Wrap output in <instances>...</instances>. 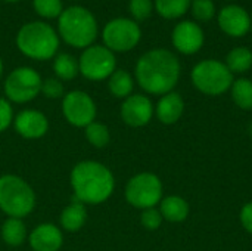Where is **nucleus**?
Segmentation results:
<instances>
[{
  "label": "nucleus",
  "instance_id": "f257e3e1",
  "mask_svg": "<svg viewBox=\"0 0 252 251\" xmlns=\"http://www.w3.org/2000/svg\"><path fill=\"white\" fill-rule=\"evenodd\" d=\"M134 74L146 93L162 96L176 87L180 78V62L167 49H152L139 58Z\"/></svg>",
  "mask_w": 252,
  "mask_h": 251
},
{
  "label": "nucleus",
  "instance_id": "f03ea898",
  "mask_svg": "<svg viewBox=\"0 0 252 251\" xmlns=\"http://www.w3.org/2000/svg\"><path fill=\"white\" fill-rule=\"evenodd\" d=\"M74 198L83 204H102L114 192L112 172L99 161H81L71 172Z\"/></svg>",
  "mask_w": 252,
  "mask_h": 251
},
{
  "label": "nucleus",
  "instance_id": "7ed1b4c3",
  "mask_svg": "<svg viewBox=\"0 0 252 251\" xmlns=\"http://www.w3.org/2000/svg\"><path fill=\"white\" fill-rule=\"evenodd\" d=\"M97 21L93 12L78 4L63 9L58 19L59 38L75 49L92 46L97 37Z\"/></svg>",
  "mask_w": 252,
  "mask_h": 251
},
{
  "label": "nucleus",
  "instance_id": "20e7f679",
  "mask_svg": "<svg viewBox=\"0 0 252 251\" xmlns=\"http://www.w3.org/2000/svg\"><path fill=\"white\" fill-rule=\"evenodd\" d=\"M18 50L30 59L47 61L58 55L59 36L44 21H32L24 24L16 33Z\"/></svg>",
  "mask_w": 252,
  "mask_h": 251
},
{
  "label": "nucleus",
  "instance_id": "39448f33",
  "mask_svg": "<svg viewBox=\"0 0 252 251\" xmlns=\"http://www.w3.org/2000/svg\"><path fill=\"white\" fill-rule=\"evenodd\" d=\"M35 207V194L22 178L16 175L0 176V210L7 217L22 219Z\"/></svg>",
  "mask_w": 252,
  "mask_h": 251
},
{
  "label": "nucleus",
  "instance_id": "423d86ee",
  "mask_svg": "<svg viewBox=\"0 0 252 251\" xmlns=\"http://www.w3.org/2000/svg\"><path fill=\"white\" fill-rule=\"evenodd\" d=\"M193 86L204 95L219 96L233 84V74L226 64L216 59H205L196 64L190 72Z\"/></svg>",
  "mask_w": 252,
  "mask_h": 251
},
{
  "label": "nucleus",
  "instance_id": "0eeeda50",
  "mask_svg": "<svg viewBox=\"0 0 252 251\" xmlns=\"http://www.w3.org/2000/svg\"><path fill=\"white\" fill-rule=\"evenodd\" d=\"M142 38L139 24L130 18H114L102 30L103 46L111 52H128L134 49Z\"/></svg>",
  "mask_w": 252,
  "mask_h": 251
},
{
  "label": "nucleus",
  "instance_id": "6e6552de",
  "mask_svg": "<svg viewBox=\"0 0 252 251\" xmlns=\"http://www.w3.org/2000/svg\"><path fill=\"white\" fill-rule=\"evenodd\" d=\"M126 200L130 206L146 210L154 209L162 200L161 179L154 173H139L126 186Z\"/></svg>",
  "mask_w": 252,
  "mask_h": 251
},
{
  "label": "nucleus",
  "instance_id": "1a4fd4ad",
  "mask_svg": "<svg viewBox=\"0 0 252 251\" xmlns=\"http://www.w3.org/2000/svg\"><path fill=\"white\" fill-rule=\"evenodd\" d=\"M80 74L90 81H102L117 70L115 53L103 44H92L83 50L78 59Z\"/></svg>",
  "mask_w": 252,
  "mask_h": 251
},
{
  "label": "nucleus",
  "instance_id": "9d476101",
  "mask_svg": "<svg viewBox=\"0 0 252 251\" xmlns=\"http://www.w3.org/2000/svg\"><path fill=\"white\" fill-rule=\"evenodd\" d=\"M41 77L30 67L15 68L4 80V95L9 102L25 104L41 93Z\"/></svg>",
  "mask_w": 252,
  "mask_h": 251
},
{
  "label": "nucleus",
  "instance_id": "9b49d317",
  "mask_svg": "<svg viewBox=\"0 0 252 251\" xmlns=\"http://www.w3.org/2000/svg\"><path fill=\"white\" fill-rule=\"evenodd\" d=\"M62 112L66 121L75 127H87L96 118V104L83 90H72L63 96Z\"/></svg>",
  "mask_w": 252,
  "mask_h": 251
},
{
  "label": "nucleus",
  "instance_id": "f8f14e48",
  "mask_svg": "<svg viewBox=\"0 0 252 251\" xmlns=\"http://www.w3.org/2000/svg\"><path fill=\"white\" fill-rule=\"evenodd\" d=\"M173 46L183 55H193L201 50L204 46V31L193 21H182L179 22L171 34Z\"/></svg>",
  "mask_w": 252,
  "mask_h": 251
},
{
  "label": "nucleus",
  "instance_id": "ddd939ff",
  "mask_svg": "<svg viewBox=\"0 0 252 251\" xmlns=\"http://www.w3.org/2000/svg\"><path fill=\"white\" fill-rule=\"evenodd\" d=\"M154 115V105L145 95H130L121 105V118L130 127L146 126Z\"/></svg>",
  "mask_w": 252,
  "mask_h": 251
},
{
  "label": "nucleus",
  "instance_id": "4468645a",
  "mask_svg": "<svg viewBox=\"0 0 252 251\" xmlns=\"http://www.w3.org/2000/svg\"><path fill=\"white\" fill-rule=\"evenodd\" d=\"M219 25L230 37H244L251 30V16L244 7L229 4L220 10Z\"/></svg>",
  "mask_w": 252,
  "mask_h": 251
},
{
  "label": "nucleus",
  "instance_id": "2eb2a0df",
  "mask_svg": "<svg viewBox=\"0 0 252 251\" xmlns=\"http://www.w3.org/2000/svg\"><path fill=\"white\" fill-rule=\"evenodd\" d=\"M18 135L25 139H38L43 138L49 130L47 117L35 109H24L13 120Z\"/></svg>",
  "mask_w": 252,
  "mask_h": 251
},
{
  "label": "nucleus",
  "instance_id": "dca6fc26",
  "mask_svg": "<svg viewBox=\"0 0 252 251\" xmlns=\"http://www.w3.org/2000/svg\"><path fill=\"white\" fill-rule=\"evenodd\" d=\"M30 246L34 251H59L63 244L61 229L53 223L38 225L28 237Z\"/></svg>",
  "mask_w": 252,
  "mask_h": 251
},
{
  "label": "nucleus",
  "instance_id": "f3484780",
  "mask_svg": "<svg viewBox=\"0 0 252 251\" xmlns=\"http://www.w3.org/2000/svg\"><path fill=\"white\" fill-rule=\"evenodd\" d=\"M183 111H185L183 98L176 92H170V93L162 95L157 104V108H155L157 117L162 124L177 123L180 120V117L183 115Z\"/></svg>",
  "mask_w": 252,
  "mask_h": 251
},
{
  "label": "nucleus",
  "instance_id": "a211bd4d",
  "mask_svg": "<svg viewBox=\"0 0 252 251\" xmlns=\"http://www.w3.org/2000/svg\"><path fill=\"white\" fill-rule=\"evenodd\" d=\"M159 213L162 219L171 223H180L189 216V204L185 198L177 195H170L162 198L159 203Z\"/></svg>",
  "mask_w": 252,
  "mask_h": 251
},
{
  "label": "nucleus",
  "instance_id": "6ab92c4d",
  "mask_svg": "<svg viewBox=\"0 0 252 251\" xmlns=\"http://www.w3.org/2000/svg\"><path fill=\"white\" fill-rule=\"evenodd\" d=\"M86 219H87V212L84 204L74 198L72 203L63 209L61 215V225L68 232H77L84 226Z\"/></svg>",
  "mask_w": 252,
  "mask_h": 251
},
{
  "label": "nucleus",
  "instance_id": "aec40b11",
  "mask_svg": "<svg viewBox=\"0 0 252 251\" xmlns=\"http://www.w3.org/2000/svg\"><path fill=\"white\" fill-rule=\"evenodd\" d=\"M108 87L115 98L126 99L131 95L134 81L130 72H127L126 70H115L108 78Z\"/></svg>",
  "mask_w": 252,
  "mask_h": 251
},
{
  "label": "nucleus",
  "instance_id": "412c9836",
  "mask_svg": "<svg viewBox=\"0 0 252 251\" xmlns=\"http://www.w3.org/2000/svg\"><path fill=\"white\" fill-rule=\"evenodd\" d=\"M1 238L10 247L21 246L27 238V228L22 219L9 217L7 220H4L1 226Z\"/></svg>",
  "mask_w": 252,
  "mask_h": 251
},
{
  "label": "nucleus",
  "instance_id": "4be33fe9",
  "mask_svg": "<svg viewBox=\"0 0 252 251\" xmlns=\"http://www.w3.org/2000/svg\"><path fill=\"white\" fill-rule=\"evenodd\" d=\"M226 67L230 70L232 74L247 72L252 67V52L244 46L232 49L226 56Z\"/></svg>",
  "mask_w": 252,
  "mask_h": 251
},
{
  "label": "nucleus",
  "instance_id": "5701e85b",
  "mask_svg": "<svg viewBox=\"0 0 252 251\" xmlns=\"http://www.w3.org/2000/svg\"><path fill=\"white\" fill-rule=\"evenodd\" d=\"M53 71L58 80H74L80 72L78 61L69 53H58L53 58Z\"/></svg>",
  "mask_w": 252,
  "mask_h": 251
},
{
  "label": "nucleus",
  "instance_id": "b1692460",
  "mask_svg": "<svg viewBox=\"0 0 252 251\" xmlns=\"http://www.w3.org/2000/svg\"><path fill=\"white\" fill-rule=\"evenodd\" d=\"M190 3L192 0H155L154 7L159 16L165 19H177L189 10Z\"/></svg>",
  "mask_w": 252,
  "mask_h": 251
},
{
  "label": "nucleus",
  "instance_id": "393cba45",
  "mask_svg": "<svg viewBox=\"0 0 252 251\" xmlns=\"http://www.w3.org/2000/svg\"><path fill=\"white\" fill-rule=\"evenodd\" d=\"M232 99L242 109H252V81L248 78H238L232 84Z\"/></svg>",
  "mask_w": 252,
  "mask_h": 251
},
{
  "label": "nucleus",
  "instance_id": "a878e982",
  "mask_svg": "<svg viewBox=\"0 0 252 251\" xmlns=\"http://www.w3.org/2000/svg\"><path fill=\"white\" fill-rule=\"evenodd\" d=\"M86 138L89 141L90 145H93L94 148H105L109 143V129L97 121L90 123L86 127Z\"/></svg>",
  "mask_w": 252,
  "mask_h": 251
},
{
  "label": "nucleus",
  "instance_id": "bb28decb",
  "mask_svg": "<svg viewBox=\"0 0 252 251\" xmlns=\"http://www.w3.org/2000/svg\"><path fill=\"white\" fill-rule=\"evenodd\" d=\"M32 9L43 19H55L63 12V4L62 0H32Z\"/></svg>",
  "mask_w": 252,
  "mask_h": 251
},
{
  "label": "nucleus",
  "instance_id": "cd10ccee",
  "mask_svg": "<svg viewBox=\"0 0 252 251\" xmlns=\"http://www.w3.org/2000/svg\"><path fill=\"white\" fill-rule=\"evenodd\" d=\"M190 10L195 19L201 22L211 21L216 15V6L213 0H192L190 3Z\"/></svg>",
  "mask_w": 252,
  "mask_h": 251
},
{
  "label": "nucleus",
  "instance_id": "c85d7f7f",
  "mask_svg": "<svg viewBox=\"0 0 252 251\" xmlns=\"http://www.w3.org/2000/svg\"><path fill=\"white\" fill-rule=\"evenodd\" d=\"M128 10L136 22L145 21L151 16L154 10V1L152 0H130Z\"/></svg>",
  "mask_w": 252,
  "mask_h": 251
},
{
  "label": "nucleus",
  "instance_id": "c756f323",
  "mask_svg": "<svg viewBox=\"0 0 252 251\" xmlns=\"http://www.w3.org/2000/svg\"><path fill=\"white\" fill-rule=\"evenodd\" d=\"M140 222H142L145 229L157 231L161 226V223H162V216H161L159 210H157L155 207L154 209H146V210L142 212Z\"/></svg>",
  "mask_w": 252,
  "mask_h": 251
},
{
  "label": "nucleus",
  "instance_id": "7c9ffc66",
  "mask_svg": "<svg viewBox=\"0 0 252 251\" xmlns=\"http://www.w3.org/2000/svg\"><path fill=\"white\" fill-rule=\"evenodd\" d=\"M41 93L49 99H58L63 96V86L58 78H47L41 83Z\"/></svg>",
  "mask_w": 252,
  "mask_h": 251
},
{
  "label": "nucleus",
  "instance_id": "2f4dec72",
  "mask_svg": "<svg viewBox=\"0 0 252 251\" xmlns=\"http://www.w3.org/2000/svg\"><path fill=\"white\" fill-rule=\"evenodd\" d=\"M12 120H13V111L10 102L4 98H0V133L9 129Z\"/></svg>",
  "mask_w": 252,
  "mask_h": 251
},
{
  "label": "nucleus",
  "instance_id": "473e14b6",
  "mask_svg": "<svg viewBox=\"0 0 252 251\" xmlns=\"http://www.w3.org/2000/svg\"><path fill=\"white\" fill-rule=\"evenodd\" d=\"M241 222L242 226L252 234V203H248L242 207L241 210Z\"/></svg>",
  "mask_w": 252,
  "mask_h": 251
},
{
  "label": "nucleus",
  "instance_id": "72a5a7b5",
  "mask_svg": "<svg viewBox=\"0 0 252 251\" xmlns=\"http://www.w3.org/2000/svg\"><path fill=\"white\" fill-rule=\"evenodd\" d=\"M1 74H3V61L0 58V77H1Z\"/></svg>",
  "mask_w": 252,
  "mask_h": 251
},
{
  "label": "nucleus",
  "instance_id": "f704fd0d",
  "mask_svg": "<svg viewBox=\"0 0 252 251\" xmlns=\"http://www.w3.org/2000/svg\"><path fill=\"white\" fill-rule=\"evenodd\" d=\"M3 1H7V3H16V1H19V0H3Z\"/></svg>",
  "mask_w": 252,
  "mask_h": 251
},
{
  "label": "nucleus",
  "instance_id": "c9c22d12",
  "mask_svg": "<svg viewBox=\"0 0 252 251\" xmlns=\"http://www.w3.org/2000/svg\"><path fill=\"white\" fill-rule=\"evenodd\" d=\"M251 30H252V16H251Z\"/></svg>",
  "mask_w": 252,
  "mask_h": 251
},
{
  "label": "nucleus",
  "instance_id": "e433bc0d",
  "mask_svg": "<svg viewBox=\"0 0 252 251\" xmlns=\"http://www.w3.org/2000/svg\"><path fill=\"white\" fill-rule=\"evenodd\" d=\"M72 1H77V0H72Z\"/></svg>",
  "mask_w": 252,
  "mask_h": 251
}]
</instances>
